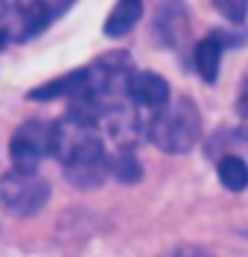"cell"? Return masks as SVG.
Listing matches in <instances>:
<instances>
[{
  "label": "cell",
  "mask_w": 248,
  "mask_h": 257,
  "mask_svg": "<svg viewBox=\"0 0 248 257\" xmlns=\"http://www.w3.org/2000/svg\"><path fill=\"white\" fill-rule=\"evenodd\" d=\"M50 155L65 164L67 176L76 187H94L108 176L111 164L105 158V146L97 132V123L85 120L79 114H70L62 123L53 126Z\"/></svg>",
  "instance_id": "1"
},
{
  "label": "cell",
  "mask_w": 248,
  "mask_h": 257,
  "mask_svg": "<svg viewBox=\"0 0 248 257\" xmlns=\"http://www.w3.org/2000/svg\"><path fill=\"white\" fill-rule=\"evenodd\" d=\"M152 111L155 114L146 123V132L149 141L158 149H164L169 155H181L196 146V141L201 138V117L187 96L166 99L164 105H158Z\"/></svg>",
  "instance_id": "2"
},
{
  "label": "cell",
  "mask_w": 248,
  "mask_h": 257,
  "mask_svg": "<svg viewBox=\"0 0 248 257\" xmlns=\"http://www.w3.org/2000/svg\"><path fill=\"white\" fill-rule=\"evenodd\" d=\"M50 184L38 176L35 170H21L15 167L12 173L0 178V208L9 216H35L38 210L47 205Z\"/></svg>",
  "instance_id": "3"
},
{
  "label": "cell",
  "mask_w": 248,
  "mask_h": 257,
  "mask_svg": "<svg viewBox=\"0 0 248 257\" xmlns=\"http://www.w3.org/2000/svg\"><path fill=\"white\" fill-rule=\"evenodd\" d=\"M67 6H70V0H15L6 9L3 30L15 41H30L38 32L47 30Z\"/></svg>",
  "instance_id": "4"
},
{
  "label": "cell",
  "mask_w": 248,
  "mask_h": 257,
  "mask_svg": "<svg viewBox=\"0 0 248 257\" xmlns=\"http://www.w3.org/2000/svg\"><path fill=\"white\" fill-rule=\"evenodd\" d=\"M50 144H53V126L41 123V120L24 123L15 132V138L9 141L12 164L21 170H38L44 155H50Z\"/></svg>",
  "instance_id": "5"
},
{
  "label": "cell",
  "mask_w": 248,
  "mask_h": 257,
  "mask_svg": "<svg viewBox=\"0 0 248 257\" xmlns=\"http://www.w3.org/2000/svg\"><path fill=\"white\" fill-rule=\"evenodd\" d=\"M152 32L158 35V41L164 47L181 50L190 38V9L184 0H164L155 12Z\"/></svg>",
  "instance_id": "6"
},
{
  "label": "cell",
  "mask_w": 248,
  "mask_h": 257,
  "mask_svg": "<svg viewBox=\"0 0 248 257\" xmlns=\"http://www.w3.org/2000/svg\"><path fill=\"white\" fill-rule=\"evenodd\" d=\"M129 99L143 105V108H158L169 99V82L152 70H143V73H132L129 79Z\"/></svg>",
  "instance_id": "7"
},
{
  "label": "cell",
  "mask_w": 248,
  "mask_h": 257,
  "mask_svg": "<svg viewBox=\"0 0 248 257\" xmlns=\"http://www.w3.org/2000/svg\"><path fill=\"white\" fill-rule=\"evenodd\" d=\"M140 15H143L140 0H117L114 9H111V15H108V21H105V35L120 38V35L132 32V27L140 21Z\"/></svg>",
  "instance_id": "8"
},
{
  "label": "cell",
  "mask_w": 248,
  "mask_h": 257,
  "mask_svg": "<svg viewBox=\"0 0 248 257\" xmlns=\"http://www.w3.org/2000/svg\"><path fill=\"white\" fill-rule=\"evenodd\" d=\"M82 88H85V67L67 73L62 79L47 82V85H41V88H35V91H30V99H59V96L76 99V96L82 94Z\"/></svg>",
  "instance_id": "9"
},
{
  "label": "cell",
  "mask_w": 248,
  "mask_h": 257,
  "mask_svg": "<svg viewBox=\"0 0 248 257\" xmlns=\"http://www.w3.org/2000/svg\"><path fill=\"white\" fill-rule=\"evenodd\" d=\"M219 62H222V41L210 35V38H201L196 44V70L204 82L213 85L219 76Z\"/></svg>",
  "instance_id": "10"
},
{
  "label": "cell",
  "mask_w": 248,
  "mask_h": 257,
  "mask_svg": "<svg viewBox=\"0 0 248 257\" xmlns=\"http://www.w3.org/2000/svg\"><path fill=\"white\" fill-rule=\"evenodd\" d=\"M219 181L228 187V190L239 193L248 187V164L242 158H236V155H225V158L219 161Z\"/></svg>",
  "instance_id": "11"
},
{
  "label": "cell",
  "mask_w": 248,
  "mask_h": 257,
  "mask_svg": "<svg viewBox=\"0 0 248 257\" xmlns=\"http://www.w3.org/2000/svg\"><path fill=\"white\" fill-rule=\"evenodd\" d=\"M111 173H114L120 181H126V184L140 181V176H143V170H140V164H137V158H134L132 152H120V155L111 161Z\"/></svg>",
  "instance_id": "12"
},
{
  "label": "cell",
  "mask_w": 248,
  "mask_h": 257,
  "mask_svg": "<svg viewBox=\"0 0 248 257\" xmlns=\"http://www.w3.org/2000/svg\"><path fill=\"white\" fill-rule=\"evenodd\" d=\"M213 6L233 24H242L248 15V0H213Z\"/></svg>",
  "instance_id": "13"
},
{
  "label": "cell",
  "mask_w": 248,
  "mask_h": 257,
  "mask_svg": "<svg viewBox=\"0 0 248 257\" xmlns=\"http://www.w3.org/2000/svg\"><path fill=\"white\" fill-rule=\"evenodd\" d=\"M239 114L248 120V82H245V88H242V94H239Z\"/></svg>",
  "instance_id": "14"
},
{
  "label": "cell",
  "mask_w": 248,
  "mask_h": 257,
  "mask_svg": "<svg viewBox=\"0 0 248 257\" xmlns=\"http://www.w3.org/2000/svg\"><path fill=\"white\" fill-rule=\"evenodd\" d=\"M6 9H9V6H6V0H0V27H3V18H6Z\"/></svg>",
  "instance_id": "15"
},
{
  "label": "cell",
  "mask_w": 248,
  "mask_h": 257,
  "mask_svg": "<svg viewBox=\"0 0 248 257\" xmlns=\"http://www.w3.org/2000/svg\"><path fill=\"white\" fill-rule=\"evenodd\" d=\"M6 38H9V35H6V30H3V27H0V47L6 44Z\"/></svg>",
  "instance_id": "16"
}]
</instances>
